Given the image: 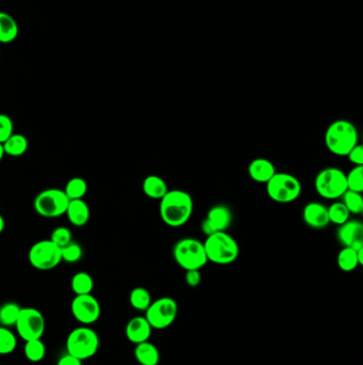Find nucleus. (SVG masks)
Masks as SVG:
<instances>
[{
	"mask_svg": "<svg viewBox=\"0 0 363 365\" xmlns=\"http://www.w3.org/2000/svg\"><path fill=\"white\" fill-rule=\"evenodd\" d=\"M194 203L191 195L184 190H168L160 200L161 219L170 228H180L186 225L193 213Z\"/></svg>",
	"mask_w": 363,
	"mask_h": 365,
	"instance_id": "1",
	"label": "nucleus"
},
{
	"mask_svg": "<svg viewBox=\"0 0 363 365\" xmlns=\"http://www.w3.org/2000/svg\"><path fill=\"white\" fill-rule=\"evenodd\" d=\"M359 134L356 126L347 120H337L328 126L325 145L328 151L337 156H346L358 145Z\"/></svg>",
	"mask_w": 363,
	"mask_h": 365,
	"instance_id": "2",
	"label": "nucleus"
},
{
	"mask_svg": "<svg viewBox=\"0 0 363 365\" xmlns=\"http://www.w3.org/2000/svg\"><path fill=\"white\" fill-rule=\"evenodd\" d=\"M208 262L217 265H229L238 260L240 247L238 242L227 232L209 235L204 242Z\"/></svg>",
	"mask_w": 363,
	"mask_h": 365,
	"instance_id": "3",
	"label": "nucleus"
},
{
	"mask_svg": "<svg viewBox=\"0 0 363 365\" xmlns=\"http://www.w3.org/2000/svg\"><path fill=\"white\" fill-rule=\"evenodd\" d=\"M173 256L184 271L201 269L208 263L204 242L196 238H182L175 244Z\"/></svg>",
	"mask_w": 363,
	"mask_h": 365,
	"instance_id": "4",
	"label": "nucleus"
},
{
	"mask_svg": "<svg viewBox=\"0 0 363 365\" xmlns=\"http://www.w3.org/2000/svg\"><path fill=\"white\" fill-rule=\"evenodd\" d=\"M270 199L280 204L292 203L302 194V184L296 176L285 172H276L267 182Z\"/></svg>",
	"mask_w": 363,
	"mask_h": 365,
	"instance_id": "5",
	"label": "nucleus"
},
{
	"mask_svg": "<svg viewBox=\"0 0 363 365\" xmlns=\"http://www.w3.org/2000/svg\"><path fill=\"white\" fill-rule=\"evenodd\" d=\"M314 187L316 194L324 199H339L347 190L346 174L335 167L323 169L316 176Z\"/></svg>",
	"mask_w": 363,
	"mask_h": 365,
	"instance_id": "6",
	"label": "nucleus"
},
{
	"mask_svg": "<svg viewBox=\"0 0 363 365\" xmlns=\"http://www.w3.org/2000/svg\"><path fill=\"white\" fill-rule=\"evenodd\" d=\"M98 348V335L89 327L76 328L66 340L67 353L81 361L94 356Z\"/></svg>",
	"mask_w": 363,
	"mask_h": 365,
	"instance_id": "7",
	"label": "nucleus"
},
{
	"mask_svg": "<svg viewBox=\"0 0 363 365\" xmlns=\"http://www.w3.org/2000/svg\"><path fill=\"white\" fill-rule=\"evenodd\" d=\"M69 203V199L64 190L50 188L38 194L33 201V207L44 218H58L65 215Z\"/></svg>",
	"mask_w": 363,
	"mask_h": 365,
	"instance_id": "8",
	"label": "nucleus"
},
{
	"mask_svg": "<svg viewBox=\"0 0 363 365\" xmlns=\"http://www.w3.org/2000/svg\"><path fill=\"white\" fill-rule=\"evenodd\" d=\"M28 260L38 271H52L62 262L61 249L50 240H40L31 247Z\"/></svg>",
	"mask_w": 363,
	"mask_h": 365,
	"instance_id": "9",
	"label": "nucleus"
},
{
	"mask_svg": "<svg viewBox=\"0 0 363 365\" xmlns=\"http://www.w3.org/2000/svg\"><path fill=\"white\" fill-rule=\"evenodd\" d=\"M145 313V318L151 328L165 329L170 327L177 317L178 304L170 297H162L151 302Z\"/></svg>",
	"mask_w": 363,
	"mask_h": 365,
	"instance_id": "10",
	"label": "nucleus"
},
{
	"mask_svg": "<svg viewBox=\"0 0 363 365\" xmlns=\"http://www.w3.org/2000/svg\"><path fill=\"white\" fill-rule=\"evenodd\" d=\"M15 327L24 341L42 339L45 332V318L38 309L21 308Z\"/></svg>",
	"mask_w": 363,
	"mask_h": 365,
	"instance_id": "11",
	"label": "nucleus"
},
{
	"mask_svg": "<svg viewBox=\"0 0 363 365\" xmlns=\"http://www.w3.org/2000/svg\"><path fill=\"white\" fill-rule=\"evenodd\" d=\"M71 309L74 317L83 325L95 323L102 313L100 304L92 294L76 296L72 302Z\"/></svg>",
	"mask_w": 363,
	"mask_h": 365,
	"instance_id": "12",
	"label": "nucleus"
},
{
	"mask_svg": "<svg viewBox=\"0 0 363 365\" xmlns=\"http://www.w3.org/2000/svg\"><path fill=\"white\" fill-rule=\"evenodd\" d=\"M232 222V213L224 204H217L208 211L207 216L201 225L206 236L217 232H226Z\"/></svg>",
	"mask_w": 363,
	"mask_h": 365,
	"instance_id": "13",
	"label": "nucleus"
},
{
	"mask_svg": "<svg viewBox=\"0 0 363 365\" xmlns=\"http://www.w3.org/2000/svg\"><path fill=\"white\" fill-rule=\"evenodd\" d=\"M337 238L343 247L358 250L363 248V225L359 220H349L339 225Z\"/></svg>",
	"mask_w": 363,
	"mask_h": 365,
	"instance_id": "14",
	"label": "nucleus"
},
{
	"mask_svg": "<svg viewBox=\"0 0 363 365\" xmlns=\"http://www.w3.org/2000/svg\"><path fill=\"white\" fill-rule=\"evenodd\" d=\"M302 219L309 228L316 230L325 229L329 225L328 209L321 202H309L302 209Z\"/></svg>",
	"mask_w": 363,
	"mask_h": 365,
	"instance_id": "15",
	"label": "nucleus"
},
{
	"mask_svg": "<svg viewBox=\"0 0 363 365\" xmlns=\"http://www.w3.org/2000/svg\"><path fill=\"white\" fill-rule=\"evenodd\" d=\"M151 329L153 328L149 325L146 318L137 316L128 322L125 330L126 337L133 344H140L148 341L151 335Z\"/></svg>",
	"mask_w": 363,
	"mask_h": 365,
	"instance_id": "16",
	"label": "nucleus"
},
{
	"mask_svg": "<svg viewBox=\"0 0 363 365\" xmlns=\"http://www.w3.org/2000/svg\"><path fill=\"white\" fill-rule=\"evenodd\" d=\"M248 172L252 180L267 184L276 174V169L269 159L258 157L248 165Z\"/></svg>",
	"mask_w": 363,
	"mask_h": 365,
	"instance_id": "17",
	"label": "nucleus"
},
{
	"mask_svg": "<svg viewBox=\"0 0 363 365\" xmlns=\"http://www.w3.org/2000/svg\"><path fill=\"white\" fill-rule=\"evenodd\" d=\"M65 215L69 222L75 227H85L90 220V207L83 199L69 200Z\"/></svg>",
	"mask_w": 363,
	"mask_h": 365,
	"instance_id": "18",
	"label": "nucleus"
},
{
	"mask_svg": "<svg viewBox=\"0 0 363 365\" xmlns=\"http://www.w3.org/2000/svg\"><path fill=\"white\" fill-rule=\"evenodd\" d=\"M143 192L151 199L161 200L168 191V184L162 178L156 174H151L142 184Z\"/></svg>",
	"mask_w": 363,
	"mask_h": 365,
	"instance_id": "19",
	"label": "nucleus"
},
{
	"mask_svg": "<svg viewBox=\"0 0 363 365\" xmlns=\"http://www.w3.org/2000/svg\"><path fill=\"white\" fill-rule=\"evenodd\" d=\"M135 357L141 365H158L160 362V353L158 348L148 341L137 344Z\"/></svg>",
	"mask_w": 363,
	"mask_h": 365,
	"instance_id": "20",
	"label": "nucleus"
},
{
	"mask_svg": "<svg viewBox=\"0 0 363 365\" xmlns=\"http://www.w3.org/2000/svg\"><path fill=\"white\" fill-rule=\"evenodd\" d=\"M19 28L13 17L6 12H0V43L8 44L13 42L19 36Z\"/></svg>",
	"mask_w": 363,
	"mask_h": 365,
	"instance_id": "21",
	"label": "nucleus"
},
{
	"mask_svg": "<svg viewBox=\"0 0 363 365\" xmlns=\"http://www.w3.org/2000/svg\"><path fill=\"white\" fill-rule=\"evenodd\" d=\"M3 147L5 154L19 157L27 152L29 147L28 139L21 134H13L3 143Z\"/></svg>",
	"mask_w": 363,
	"mask_h": 365,
	"instance_id": "22",
	"label": "nucleus"
},
{
	"mask_svg": "<svg viewBox=\"0 0 363 365\" xmlns=\"http://www.w3.org/2000/svg\"><path fill=\"white\" fill-rule=\"evenodd\" d=\"M337 264L340 269L344 273L354 271L358 266H360L357 250L349 248V247H343V249L338 254Z\"/></svg>",
	"mask_w": 363,
	"mask_h": 365,
	"instance_id": "23",
	"label": "nucleus"
},
{
	"mask_svg": "<svg viewBox=\"0 0 363 365\" xmlns=\"http://www.w3.org/2000/svg\"><path fill=\"white\" fill-rule=\"evenodd\" d=\"M72 289L75 293L76 296L79 295H87L92 293L94 289V280L91 277L90 273L85 271H80L74 275L71 282Z\"/></svg>",
	"mask_w": 363,
	"mask_h": 365,
	"instance_id": "24",
	"label": "nucleus"
},
{
	"mask_svg": "<svg viewBox=\"0 0 363 365\" xmlns=\"http://www.w3.org/2000/svg\"><path fill=\"white\" fill-rule=\"evenodd\" d=\"M129 302L132 308L145 312L151 304V293L144 287H135L130 293Z\"/></svg>",
	"mask_w": 363,
	"mask_h": 365,
	"instance_id": "25",
	"label": "nucleus"
},
{
	"mask_svg": "<svg viewBox=\"0 0 363 365\" xmlns=\"http://www.w3.org/2000/svg\"><path fill=\"white\" fill-rule=\"evenodd\" d=\"M21 306L15 302H7L0 306V325L3 327L15 326L21 313Z\"/></svg>",
	"mask_w": 363,
	"mask_h": 365,
	"instance_id": "26",
	"label": "nucleus"
},
{
	"mask_svg": "<svg viewBox=\"0 0 363 365\" xmlns=\"http://www.w3.org/2000/svg\"><path fill=\"white\" fill-rule=\"evenodd\" d=\"M64 192L69 200L83 199L87 192V182L82 178H73L66 182Z\"/></svg>",
	"mask_w": 363,
	"mask_h": 365,
	"instance_id": "27",
	"label": "nucleus"
},
{
	"mask_svg": "<svg viewBox=\"0 0 363 365\" xmlns=\"http://www.w3.org/2000/svg\"><path fill=\"white\" fill-rule=\"evenodd\" d=\"M327 209L329 222L341 225L349 220L351 213L342 201L333 202V203L330 204V207H327Z\"/></svg>",
	"mask_w": 363,
	"mask_h": 365,
	"instance_id": "28",
	"label": "nucleus"
},
{
	"mask_svg": "<svg viewBox=\"0 0 363 365\" xmlns=\"http://www.w3.org/2000/svg\"><path fill=\"white\" fill-rule=\"evenodd\" d=\"M24 353L26 358L31 362H40L45 358V344L41 341V339L27 341L24 347Z\"/></svg>",
	"mask_w": 363,
	"mask_h": 365,
	"instance_id": "29",
	"label": "nucleus"
},
{
	"mask_svg": "<svg viewBox=\"0 0 363 365\" xmlns=\"http://www.w3.org/2000/svg\"><path fill=\"white\" fill-rule=\"evenodd\" d=\"M342 202L349 213L359 215L363 211V197L360 192L346 190L342 196Z\"/></svg>",
	"mask_w": 363,
	"mask_h": 365,
	"instance_id": "30",
	"label": "nucleus"
},
{
	"mask_svg": "<svg viewBox=\"0 0 363 365\" xmlns=\"http://www.w3.org/2000/svg\"><path fill=\"white\" fill-rule=\"evenodd\" d=\"M17 340L9 328L0 326V355H9L16 348Z\"/></svg>",
	"mask_w": 363,
	"mask_h": 365,
	"instance_id": "31",
	"label": "nucleus"
},
{
	"mask_svg": "<svg viewBox=\"0 0 363 365\" xmlns=\"http://www.w3.org/2000/svg\"><path fill=\"white\" fill-rule=\"evenodd\" d=\"M82 254V248H81L80 244L74 242V240L61 248L62 261L66 262V263H77V262L80 261Z\"/></svg>",
	"mask_w": 363,
	"mask_h": 365,
	"instance_id": "32",
	"label": "nucleus"
},
{
	"mask_svg": "<svg viewBox=\"0 0 363 365\" xmlns=\"http://www.w3.org/2000/svg\"><path fill=\"white\" fill-rule=\"evenodd\" d=\"M347 190L363 191V166H355L346 174Z\"/></svg>",
	"mask_w": 363,
	"mask_h": 365,
	"instance_id": "33",
	"label": "nucleus"
},
{
	"mask_svg": "<svg viewBox=\"0 0 363 365\" xmlns=\"http://www.w3.org/2000/svg\"><path fill=\"white\" fill-rule=\"evenodd\" d=\"M50 240L54 244H57L60 249L69 244V242H73V235L72 231L66 227H59V228L54 229L50 235Z\"/></svg>",
	"mask_w": 363,
	"mask_h": 365,
	"instance_id": "34",
	"label": "nucleus"
},
{
	"mask_svg": "<svg viewBox=\"0 0 363 365\" xmlns=\"http://www.w3.org/2000/svg\"><path fill=\"white\" fill-rule=\"evenodd\" d=\"M14 134V124L8 114H0V143H5L8 138Z\"/></svg>",
	"mask_w": 363,
	"mask_h": 365,
	"instance_id": "35",
	"label": "nucleus"
},
{
	"mask_svg": "<svg viewBox=\"0 0 363 365\" xmlns=\"http://www.w3.org/2000/svg\"><path fill=\"white\" fill-rule=\"evenodd\" d=\"M346 156L349 162L355 166H363V145L358 143L349 151Z\"/></svg>",
	"mask_w": 363,
	"mask_h": 365,
	"instance_id": "36",
	"label": "nucleus"
},
{
	"mask_svg": "<svg viewBox=\"0 0 363 365\" xmlns=\"http://www.w3.org/2000/svg\"><path fill=\"white\" fill-rule=\"evenodd\" d=\"M201 281V275L199 269L186 271V282L190 287H196Z\"/></svg>",
	"mask_w": 363,
	"mask_h": 365,
	"instance_id": "37",
	"label": "nucleus"
},
{
	"mask_svg": "<svg viewBox=\"0 0 363 365\" xmlns=\"http://www.w3.org/2000/svg\"><path fill=\"white\" fill-rule=\"evenodd\" d=\"M57 365H82V361L67 353V355L59 359Z\"/></svg>",
	"mask_w": 363,
	"mask_h": 365,
	"instance_id": "38",
	"label": "nucleus"
},
{
	"mask_svg": "<svg viewBox=\"0 0 363 365\" xmlns=\"http://www.w3.org/2000/svg\"><path fill=\"white\" fill-rule=\"evenodd\" d=\"M6 227V222L5 219H3V215L0 213V234L3 232V230H5Z\"/></svg>",
	"mask_w": 363,
	"mask_h": 365,
	"instance_id": "39",
	"label": "nucleus"
},
{
	"mask_svg": "<svg viewBox=\"0 0 363 365\" xmlns=\"http://www.w3.org/2000/svg\"><path fill=\"white\" fill-rule=\"evenodd\" d=\"M5 151H3V143H0V162L3 160V156H5Z\"/></svg>",
	"mask_w": 363,
	"mask_h": 365,
	"instance_id": "40",
	"label": "nucleus"
}]
</instances>
